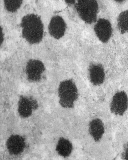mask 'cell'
<instances>
[{
    "label": "cell",
    "instance_id": "1",
    "mask_svg": "<svg viewBox=\"0 0 128 160\" xmlns=\"http://www.w3.org/2000/svg\"><path fill=\"white\" fill-rule=\"evenodd\" d=\"M21 26L23 37L30 44H38L42 40L44 26L37 15L30 14L24 16L22 19Z\"/></svg>",
    "mask_w": 128,
    "mask_h": 160
},
{
    "label": "cell",
    "instance_id": "2",
    "mask_svg": "<svg viewBox=\"0 0 128 160\" xmlns=\"http://www.w3.org/2000/svg\"><path fill=\"white\" fill-rule=\"evenodd\" d=\"M58 94L59 102L62 107L73 108L74 102L78 98V92L76 84L72 80H65L60 83Z\"/></svg>",
    "mask_w": 128,
    "mask_h": 160
},
{
    "label": "cell",
    "instance_id": "3",
    "mask_svg": "<svg viewBox=\"0 0 128 160\" xmlns=\"http://www.w3.org/2000/svg\"><path fill=\"white\" fill-rule=\"evenodd\" d=\"M75 7L79 16L86 23L97 21L99 7L96 0H78Z\"/></svg>",
    "mask_w": 128,
    "mask_h": 160
},
{
    "label": "cell",
    "instance_id": "4",
    "mask_svg": "<svg viewBox=\"0 0 128 160\" xmlns=\"http://www.w3.org/2000/svg\"><path fill=\"white\" fill-rule=\"evenodd\" d=\"M128 107V98L125 92L121 91L115 93L110 103L111 112L116 115L122 116L127 110Z\"/></svg>",
    "mask_w": 128,
    "mask_h": 160
},
{
    "label": "cell",
    "instance_id": "5",
    "mask_svg": "<svg viewBox=\"0 0 128 160\" xmlns=\"http://www.w3.org/2000/svg\"><path fill=\"white\" fill-rule=\"evenodd\" d=\"M94 31L99 40L103 43H106L108 42L111 37L112 26L108 20L100 18L95 24Z\"/></svg>",
    "mask_w": 128,
    "mask_h": 160
},
{
    "label": "cell",
    "instance_id": "6",
    "mask_svg": "<svg viewBox=\"0 0 128 160\" xmlns=\"http://www.w3.org/2000/svg\"><path fill=\"white\" fill-rule=\"evenodd\" d=\"M45 70L44 65L42 62L35 59L30 60L26 69L28 80L32 82H38L41 79V74Z\"/></svg>",
    "mask_w": 128,
    "mask_h": 160
},
{
    "label": "cell",
    "instance_id": "7",
    "mask_svg": "<svg viewBox=\"0 0 128 160\" xmlns=\"http://www.w3.org/2000/svg\"><path fill=\"white\" fill-rule=\"evenodd\" d=\"M38 107L37 101L33 97L20 96L18 103V112L22 117H29L32 114L33 111Z\"/></svg>",
    "mask_w": 128,
    "mask_h": 160
},
{
    "label": "cell",
    "instance_id": "8",
    "mask_svg": "<svg viewBox=\"0 0 128 160\" xmlns=\"http://www.w3.org/2000/svg\"><path fill=\"white\" fill-rule=\"evenodd\" d=\"M66 25L61 17L54 16L51 20L49 26L50 35L54 38L59 39L64 35Z\"/></svg>",
    "mask_w": 128,
    "mask_h": 160
},
{
    "label": "cell",
    "instance_id": "9",
    "mask_svg": "<svg viewBox=\"0 0 128 160\" xmlns=\"http://www.w3.org/2000/svg\"><path fill=\"white\" fill-rule=\"evenodd\" d=\"M6 145L11 155H19L25 148V139L19 135H12L7 140Z\"/></svg>",
    "mask_w": 128,
    "mask_h": 160
},
{
    "label": "cell",
    "instance_id": "10",
    "mask_svg": "<svg viewBox=\"0 0 128 160\" xmlns=\"http://www.w3.org/2000/svg\"><path fill=\"white\" fill-rule=\"evenodd\" d=\"M89 74L90 80L94 85H100L104 82L105 73L102 65L99 64H92L89 67Z\"/></svg>",
    "mask_w": 128,
    "mask_h": 160
},
{
    "label": "cell",
    "instance_id": "11",
    "mask_svg": "<svg viewBox=\"0 0 128 160\" xmlns=\"http://www.w3.org/2000/svg\"><path fill=\"white\" fill-rule=\"evenodd\" d=\"M89 132L96 142L100 141L105 132L104 124L98 118L92 120L89 125Z\"/></svg>",
    "mask_w": 128,
    "mask_h": 160
},
{
    "label": "cell",
    "instance_id": "12",
    "mask_svg": "<svg viewBox=\"0 0 128 160\" xmlns=\"http://www.w3.org/2000/svg\"><path fill=\"white\" fill-rule=\"evenodd\" d=\"M72 150V144L69 141L63 138L59 139L56 150L60 155L65 158L69 157Z\"/></svg>",
    "mask_w": 128,
    "mask_h": 160
},
{
    "label": "cell",
    "instance_id": "13",
    "mask_svg": "<svg viewBox=\"0 0 128 160\" xmlns=\"http://www.w3.org/2000/svg\"><path fill=\"white\" fill-rule=\"evenodd\" d=\"M118 27L122 34L128 32V10L122 12L118 16Z\"/></svg>",
    "mask_w": 128,
    "mask_h": 160
},
{
    "label": "cell",
    "instance_id": "14",
    "mask_svg": "<svg viewBox=\"0 0 128 160\" xmlns=\"http://www.w3.org/2000/svg\"><path fill=\"white\" fill-rule=\"evenodd\" d=\"M23 0H4L5 7L9 12H16L21 6Z\"/></svg>",
    "mask_w": 128,
    "mask_h": 160
},
{
    "label": "cell",
    "instance_id": "15",
    "mask_svg": "<svg viewBox=\"0 0 128 160\" xmlns=\"http://www.w3.org/2000/svg\"><path fill=\"white\" fill-rule=\"evenodd\" d=\"M124 159L128 160V143L125 146L123 154Z\"/></svg>",
    "mask_w": 128,
    "mask_h": 160
},
{
    "label": "cell",
    "instance_id": "16",
    "mask_svg": "<svg viewBox=\"0 0 128 160\" xmlns=\"http://www.w3.org/2000/svg\"><path fill=\"white\" fill-rule=\"evenodd\" d=\"M76 1V0H64L65 3L69 5L74 4Z\"/></svg>",
    "mask_w": 128,
    "mask_h": 160
},
{
    "label": "cell",
    "instance_id": "17",
    "mask_svg": "<svg viewBox=\"0 0 128 160\" xmlns=\"http://www.w3.org/2000/svg\"><path fill=\"white\" fill-rule=\"evenodd\" d=\"M3 41V31H2V29H1V44H2Z\"/></svg>",
    "mask_w": 128,
    "mask_h": 160
},
{
    "label": "cell",
    "instance_id": "18",
    "mask_svg": "<svg viewBox=\"0 0 128 160\" xmlns=\"http://www.w3.org/2000/svg\"><path fill=\"white\" fill-rule=\"evenodd\" d=\"M116 2L118 3H121L123 2L124 1H125V0H115Z\"/></svg>",
    "mask_w": 128,
    "mask_h": 160
}]
</instances>
